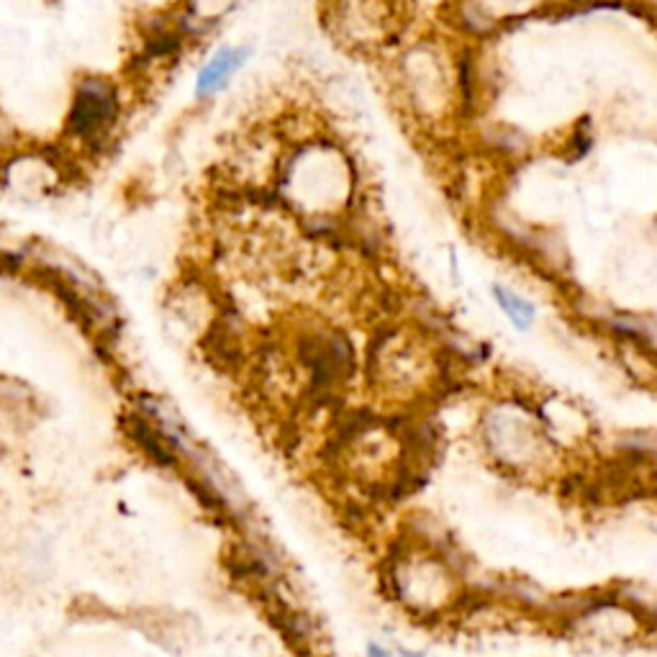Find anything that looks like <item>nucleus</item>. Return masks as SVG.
I'll return each instance as SVG.
<instances>
[{
    "instance_id": "obj_1",
    "label": "nucleus",
    "mask_w": 657,
    "mask_h": 657,
    "mask_svg": "<svg viewBox=\"0 0 657 657\" xmlns=\"http://www.w3.org/2000/svg\"><path fill=\"white\" fill-rule=\"evenodd\" d=\"M113 116V93L101 83L85 85L72 109V126L80 134H99Z\"/></svg>"
},
{
    "instance_id": "obj_2",
    "label": "nucleus",
    "mask_w": 657,
    "mask_h": 657,
    "mask_svg": "<svg viewBox=\"0 0 657 657\" xmlns=\"http://www.w3.org/2000/svg\"><path fill=\"white\" fill-rule=\"evenodd\" d=\"M242 57H245V52H234V50H224L222 54H216L214 62L203 70L198 91L211 93V91H216V88H222L226 83V78H229L232 72L242 64Z\"/></svg>"
},
{
    "instance_id": "obj_3",
    "label": "nucleus",
    "mask_w": 657,
    "mask_h": 657,
    "mask_svg": "<svg viewBox=\"0 0 657 657\" xmlns=\"http://www.w3.org/2000/svg\"><path fill=\"white\" fill-rule=\"evenodd\" d=\"M493 296H496V301L501 304V308H504V314L516 324L519 329H526L534 321V306L526 304L524 298H519L516 294H509L504 288H493Z\"/></svg>"
},
{
    "instance_id": "obj_4",
    "label": "nucleus",
    "mask_w": 657,
    "mask_h": 657,
    "mask_svg": "<svg viewBox=\"0 0 657 657\" xmlns=\"http://www.w3.org/2000/svg\"><path fill=\"white\" fill-rule=\"evenodd\" d=\"M368 657H393V655L388 653L386 647H380V645H370V647H368Z\"/></svg>"
}]
</instances>
